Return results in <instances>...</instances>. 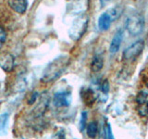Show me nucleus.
I'll return each instance as SVG.
<instances>
[{"instance_id": "nucleus-1", "label": "nucleus", "mask_w": 148, "mask_h": 139, "mask_svg": "<svg viewBox=\"0 0 148 139\" xmlns=\"http://www.w3.org/2000/svg\"><path fill=\"white\" fill-rule=\"evenodd\" d=\"M69 57L68 55H60L52 60L44 70L41 81L43 83H51L58 79L65 72L69 65Z\"/></svg>"}, {"instance_id": "nucleus-2", "label": "nucleus", "mask_w": 148, "mask_h": 139, "mask_svg": "<svg viewBox=\"0 0 148 139\" xmlns=\"http://www.w3.org/2000/svg\"><path fill=\"white\" fill-rule=\"evenodd\" d=\"M88 21H89V19H88V17L85 14L78 15L73 20L71 25L68 31V34L69 38L73 41L80 40L87 30Z\"/></svg>"}, {"instance_id": "nucleus-3", "label": "nucleus", "mask_w": 148, "mask_h": 139, "mask_svg": "<svg viewBox=\"0 0 148 139\" xmlns=\"http://www.w3.org/2000/svg\"><path fill=\"white\" fill-rule=\"evenodd\" d=\"M125 26L132 36H137L141 34L145 29V19L139 13L132 14L128 17L125 22Z\"/></svg>"}, {"instance_id": "nucleus-4", "label": "nucleus", "mask_w": 148, "mask_h": 139, "mask_svg": "<svg viewBox=\"0 0 148 139\" xmlns=\"http://www.w3.org/2000/svg\"><path fill=\"white\" fill-rule=\"evenodd\" d=\"M145 47V42L143 40H138L129 45L123 51V59L125 60H132L140 56Z\"/></svg>"}, {"instance_id": "nucleus-5", "label": "nucleus", "mask_w": 148, "mask_h": 139, "mask_svg": "<svg viewBox=\"0 0 148 139\" xmlns=\"http://www.w3.org/2000/svg\"><path fill=\"white\" fill-rule=\"evenodd\" d=\"M72 96L69 91L57 92L53 96V104L56 108H68L71 104Z\"/></svg>"}, {"instance_id": "nucleus-6", "label": "nucleus", "mask_w": 148, "mask_h": 139, "mask_svg": "<svg viewBox=\"0 0 148 139\" xmlns=\"http://www.w3.org/2000/svg\"><path fill=\"white\" fill-rule=\"evenodd\" d=\"M67 8L72 14L81 15L88 8V0H71L68 3Z\"/></svg>"}, {"instance_id": "nucleus-7", "label": "nucleus", "mask_w": 148, "mask_h": 139, "mask_svg": "<svg viewBox=\"0 0 148 139\" xmlns=\"http://www.w3.org/2000/svg\"><path fill=\"white\" fill-rule=\"evenodd\" d=\"M15 58L10 53H3L0 55V68L3 71L9 72L15 68Z\"/></svg>"}, {"instance_id": "nucleus-8", "label": "nucleus", "mask_w": 148, "mask_h": 139, "mask_svg": "<svg viewBox=\"0 0 148 139\" xmlns=\"http://www.w3.org/2000/svg\"><path fill=\"white\" fill-rule=\"evenodd\" d=\"M140 115L148 114V91H141L136 98Z\"/></svg>"}, {"instance_id": "nucleus-9", "label": "nucleus", "mask_w": 148, "mask_h": 139, "mask_svg": "<svg viewBox=\"0 0 148 139\" xmlns=\"http://www.w3.org/2000/svg\"><path fill=\"white\" fill-rule=\"evenodd\" d=\"M123 30L119 29L117 31V32L114 34L112 40H111V43L109 45V51L111 54H116L119 51L120 45H121L122 40H123Z\"/></svg>"}, {"instance_id": "nucleus-10", "label": "nucleus", "mask_w": 148, "mask_h": 139, "mask_svg": "<svg viewBox=\"0 0 148 139\" xmlns=\"http://www.w3.org/2000/svg\"><path fill=\"white\" fill-rule=\"evenodd\" d=\"M8 6L18 14H24L28 8V0H8Z\"/></svg>"}, {"instance_id": "nucleus-11", "label": "nucleus", "mask_w": 148, "mask_h": 139, "mask_svg": "<svg viewBox=\"0 0 148 139\" xmlns=\"http://www.w3.org/2000/svg\"><path fill=\"white\" fill-rule=\"evenodd\" d=\"M112 20H111L110 16L108 14V12L105 11L104 13H102L98 18V21H97V24H98V29L102 32L108 31L111 24H112Z\"/></svg>"}, {"instance_id": "nucleus-12", "label": "nucleus", "mask_w": 148, "mask_h": 139, "mask_svg": "<svg viewBox=\"0 0 148 139\" xmlns=\"http://www.w3.org/2000/svg\"><path fill=\"white\" fill-rule=\"evenodd\" d=\"M104 66V58L101 54H95L92 59L91 63V69L92 72H97L102 70Z\"/></svg>"}, {"instance_id": "nucleus-13", "label": "nucleus", "mask_w": 148, "mask_h": 139, "mask_svg": "<svg viewBox=\"0 0 148 139\" xmlns=\"http://www.w3.org/2000/svg\"><path fill=\"white\" fill-rule=\"evenodd\" d=\"M85 129H86L87 136L90 138L96 137L97 134H98V132H99L98 123H97L96 122H91L90 123H88Z\"/></svg>"}, {"instance_id": "nucleus-14", "label": "nucleus", "mask_w": 148, "mask_h": 139, "mask_svg": "<svg viewBox=\"0 0 148 139\" xmlns=\"http://www.w3.org/2000/svg\"><path fill=\"white\" fill-rule=\"evenodd\" d=\"M106 12H108V14L110 16L112 21H115L116 20H118V19L122 15V13H123V8L120 7V6H115L113 8L108 9V10H106Z\"/></svg>"}, {"instance_id": "nucleus-15", "label": "nucleus", "mask_w": 148, "mask_h": 139, "mask_svg": "<svg viewBox=\"0 0 148 139\" xmlns=\"http://www.w3.org/2000/svg\"><path fill=\"white\" fill-rule=\"evenodd\" d=\"M8 122H9V114L8 113L0 114V134H4L7 133Z\"/></svg>"}, {"instance_id": "nucleus-16", "label": "nucleus", "mask_w": 148, "mask_h": 139, "mask_svg": "<svg viewBox=\"0 0 148 139\" xmlns=\"http://www.w3.org/2000/svg\"><path fill=\"white\" fill-rule=\"evenodd\" d=\"M27 85V80H26V75L24 74H21V76H18V81L16 83V87L18 91H21V90H24L26 88Z\"/></svg>"}, {"instance_id": "nucleus-17", "label": "nucleus", "mask_w": 148, "mask_h": 139, "mask_svg": "<svg viewBox=\"0 0 148 139\" xmlns=\"http://www.w3.org/2000/svg\"><path fill=\"white\" fill-rule=\"evenodd\" d=\"M87 119H88V115L86 111H82L81 113V119H80V122H79V126H80V130L82 132L84 131L86 126H87Z\"/></svg>"}, {"instance_id": "nucleus-18", "label": "nucleus", "mask_w": 148, "mask_h": 139, "mask_svg": "<svg viewBox=\"0 0 148 139\" xmlns=\"http://www.w3.org/2000/svg\"><path fill=\"white\" fill-rule=\"evenodd\" d=\"M6 39H7L6 30H5L3 27L0 26V49H1L2 46L4 45L5 42H6Z\"/></svg>"}, {"instance_id": "nucleus-19", "label": "nucleus", "mask_w": 148, "mask_h": 139, "mask_svg": "<svg viewBox=\"0 0 148 139\" xmlns=\"http://www.w3.org/2000/svg\"><path fill=\"white\" fill-rule=\"evenodd\" d=\"M101 91L103 94L105 95H108V92H109V83L108 80H104L103 82L101 83Z\"/></svg>"}, {"instance_id": "nucleus-20", "label": "nucleus", "mask_w": 148, "mask_h": 139, "mask_svg": "<svg viewBox=\"0 0 148 139\" xmlns=\"http://www.w3.org/2000/svg\"><path fill=\"white\" fill-rule=\"evenodd\" d=\"M50 139H65V132L64 130H58V132L52 134Z\"/></svg>"}, {"instance_id": "nucleus-21", "label": "nucleus", "mask_w": 148, "mask_h": 139, "mask_svg": "<svg viewBox=\"0 0 148 139\" xmlns=\"http://www.w3.org/2000/svg\"><path fill=\"white\" fill-rule=\"evenodd\" d=\"M106 137L108 139H114V136H113V133H112V129H111V125L110 123H106Z\"/></svg>"}, {"instance_id": "nucleus-22", "label": "nucleus", "mask_w": 148, "mask_h": 139, "mask_svg": "<svg viewBox=\"0 0 148 139\" xmlns=\"http://www.w3.org/2000/svg\"><path fill=\"white\" fill-rule=\"evenodd\" d=\"M38 93L37 92H34V93H32L31 97H30V100H29V104L32 105V104H34V102L36 101V99L38 98Z\"/></svg>"}, {"instance_id": "nucleus-23", "label": "nucleus", "mask_w": 148, "mask_h": 139, "mask_svg": "<svg viewBox=\"0 0 148 139\" xmlns=\"http://www.w3.org/2000/svg\"><path fill=\"white\" fill-rule=\"evenodd\" d=\"M100 1H101V3H102V4H104L105 2H108V1H110V0H100Z\"/></svg>"}, {"instance_id": "nucleus-24", "label": "nucleus", "mask_w": 148, "mask_h": 139, "mask_svg": "<svg viewBox=\"0 0 148 139\" xmlns=\"http://www.w3.org/2000/svg\"><path fill=\"white\" fill-rule=\"evenodd\" d=\"M18 139H23V138H18Z\"/></svg>"}]
</instances>
